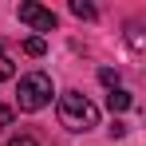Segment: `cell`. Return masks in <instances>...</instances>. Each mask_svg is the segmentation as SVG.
<instances>
[{
  "mask_svg": "<svg viewBox=\"0 0 146 146\" xmlns=\"http://www.w3.org/2000/svg\"><path fill=\"white\" fill-rule=\"evenodd\" d=\"M24 51H28V55H44V51H48V44H44L40 36H32V40L24 44Z\"/></svg>",
  "mask_w": 146,
  "mask_h": 146,
  "instance_id": "6",
  "label": "cell"
},
{
  "mask_svg": "<svg viewBox=\"0 0 146 146\" xmlns=\"http://www.w3.org/2000/svg\"><path fill=\"white\" fill-rule=\"evenodd\" d=\"M12 75H16V63H12L8 55H0V83H4V79H12Z\"/></svg>",
  "mask_w": 146,
  "mask_h": 146,
  "instance_id": "7",
  "label": "cell"
},
{
  "mask_svg": "<svg viewBox=\"0 0 146 146\" xmlns=\"http://www.w3.org/2000/svg\"><path fill=\"white\" fill-rule=\"evenodd\" d=\"M99 79H103L107 87H119V71H111V67H103V71H99Z\"/></svg>",
  "mask_w": 146,
  "mask_h": 146,
  "instance_id": "8",
  "label": "cell"
},
{
  "mask_svg": "<svg viewBox=\"0 0 146 146\" xmlns=\"http://www.w3.org/2000/svg\"><path fill=\"white\" fill-rule=\"evenodd\" d=\"M16 16H20V24L36 28V32H55V12H51V8H44V4L24 0V4L16 8Z\"/></svg>",
  "mask_w": 146,
  "mask_h": 146,
  "instance_id": "3",
  "label": "cell"
},
{
  "mask_svg": "<svg viewBox=\"0 0 146 146\" xmlns=\"http://www.w3.org/2000/svg\"><path fill=\"white\" fill-rule=\"evenodd\" d=\"M8 122H12V107H0V130H4Z\"/></svg>",
  "mask_w": 146,
  "mask_h": 146,
  "instance_id": "10",
  "label": "cell"
},
{
  "mask_svg": "<svg viewBox=\"0 0 146 146\" xmlns=\"http://www.w3.org/2000/svg\"><path fill=\"white\" fill-rule=\"evenodd\" d=\"M16 103H20V111H40V107H48L51 103V79L44 71H32L20 79V95H16Z\"/></svg>",
  "mask_w": 146,
  "mask_h": 146,
  "instance_id": "2",
  "label": "cell"
},
{
  "mask_svg": "<svg viewBox=\"0 0 146 146\" xmlns=\"http://www.w3.org/2000/svg\"><path fill=\"white\" fill-rule=\"evenodd\" d=\"M130 91H122V87H111V95H107V107H111V115H122V111H130Z\"/></svg>",
  "mask_w": 146,
  "mask_h": 146,
  "instance_id": "4",
  "label": "cell"
},
{
  "mask_svg": "<svg viewBox=\"0 0 146 146\" xmlns=\"http://www.w3.org/2000/svg\"><path fill=\"white\" fill-rule=\"evenodd\" d=\"M8 146H40V142H36L32 134H16V138H12V142H8Z\"/></svg>",
  "mask_w": 146,
  "mask_h": 146,
  "instance_id": "9",
  "label": "cell"
},
{
  "mask_svg": "<svg viewBox=\"0 0 146 146\" xmlns=\"http://www.w3.org/2000/svg\"><path fill=\"white\" fill-rule=\"evenodd\" d=\"M71 12L79 16V20H95V16H99L95 4H83V0H71Z\"/></svg>",
  "mask_w": 146,
  "mask_h": 146,
  "instance_id": "5",
  "label": "cell"
},
{
  "mask_svg": "<svg viewBox=\"0 0 146 146\" xmlns=\"http://www.w3.org/2000/svg\"><path fill=\"white\" fill-rule=\"evenodd\" d=\"M59 122L67 130H91L99 122V107L79 91H63L59 95Z\"/></svg>",
  "mask_w": 146,
  "mask_h": 146,
  "instance_id": "1",
  "label": "cell"
}]
</instances>
